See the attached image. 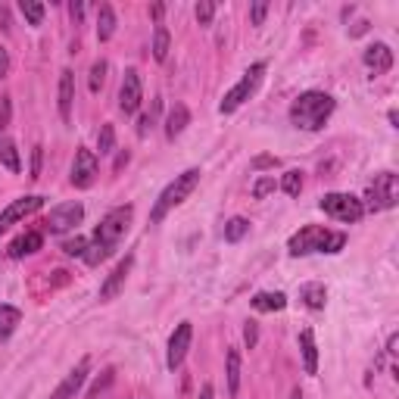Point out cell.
Returning <instances> with one entry per match:
<instances>
[{
  "instance_id": "cell-11",
  "label": "cell",
  "mask_w": 399,
  "mask_h": 399,
  "mask_svg": "<svg viewBox=\"0 0 399 399\" xmlns=\"http://www.w3.org/2000/svg\"><path fill=\"white\" fill-rule=\"evenodd\" d=\"M97 153L94 150H78L75 153V163H72V175H69V181H72V188H78V190H84V188H91V184L97 181Z\"/></svg>"
},
{
  "instance_id": "cell-35",
  "label": "cell",
  "mask_w": 399,
  "mask_h": 399,
  "mask_svg": "<svg viewBox=\"0 0 399 399\" xmlns=\"http://www.w3.org/2000/svg\"><path fill=\"white\" fill-rule=\"evenodd\" d=\"M212 16H216V3H209V0H200V3H197V22L200 25H209Z\"/></svg>"
},
{
  "instance_id": "cell-10",
  "label": "cell",
  "mask_w": 399,
  "mask_h": 399,
  "mask_svg": "<svg viewBox=\"0 0 399 399\" xmlns=\"http://www.w3.org/2000/svg\"><path fill=\"white\" fill-rule=\"evenodd\" d=\"M141 103H144L141 75H137V69H128L122 78V88H119V110H122L125 116H135V112L141 110Z\"/></svg>"
},
{
  "instance_id": "cell-2",
  "label": "cell",
  "mask_w": 399,
  "mask_h": 399,
  "mask_svg": "<svg viewBox=\"0 0 399 399\" xmlns=\"http://www.w3.org/2000/svg\"><path fill=\"white\" fill-rule=\"evenodd\" d=\"M334 106H337L334 97L324 94V91H306L290 106V122L306 131H322L324 122L331 119V112H334Z\"/></svg>"
},
{
  "instance_id": "cell-29",
  "label": "cell",
  "mask_w": 399,
  "mask_h": 399,
  "mask_svg": "<svg viewBox=\"0 0 399 399\" xmlns=\"http://www.w3.org/2000/svg\"><path fill=\"white\" fill-rule=\"evenodd\" d=\"M112 147H116V128H112V125L106 122V125H100V135H97V150H100V156H110Z\"/></svg>"
},
{
  "instance_id": "cell-43",
  "label": "cell",
  "mask_w": 399,
  "mask_h": 399,
  "mask_svg": "<svg viewBox=\"0 0 399 399\" xmlns=\"http://www.w3.org/2000/svg\"><path fill=\"white\" fill-rule=\"evenodd\" d=\"M69 16H72V22H82L84 19V3H69Z\"/></svg>"
},
{
  "instance_id": "cell-37",
  "label": "cell",
  "mask_w": 399,
  "mask_h": 399,
  "mask_svg": "<svg viewBox=\"0 0 399 399\" xmlns=\"http://www.w3.org/2000/svg\"><path fill=\"white\" fill-rule=\"evenodd\" d=\"M41 163H44V147L41 144H35V150H31V175L29 178H41Z\"/></svg>"
},
{
  "instance_id": "cell-26",
  "label": "cell",
  "mask_w": 399,
  "mask_h": 399,
  "mask_svg": "<svg viewBox=\"0 0 399 399\" xmlns=\"http://www.w3.org/2000/svg\"><path fill=\"white\" fill-rule=\"evenodd\" d=\"M237 390H241V352L228 349V393L237 396Z\"/></svg>"
},
{
  "instance_id": "cell-7",
  "label": "cell",
  "mask_w": 399,
  "mask_h": 399,
  "mask_svg": "<svg viewBox=\"0 0 399 399\" xmlns=\"http://www.w3.org/2000/svg\"><path fill=\"white\" fill-rule=\"evenodd\" d=\"M318 209L324 212V216L337 218V222H359V218L365 216V203L359 197L352 194H324L322 203H318Z\"/></svg>"
},
{
  "instance_id": "cell-22",
  "label": "cell",
  "mask_w": 399,
  "mask_h": 399,
  "mask_svg": "<svg viewBox=\"0 0 399 399\" xmlns=\"http://www.w3.org/2000/svg\"><path fill=\"white\" fill-rule=\"evenodd\" d=\"M299 299H303L309 309H324L328 290H324V284H303V287H299Z\"/></svg>"
},
{
  "instance_id": "cell-46",
  "label": "cell",
  "mask_w": 399,
  "mask_h": 399,
  "mask_svg": "<svg viewBox=\"0 0 399 399\" xmlns=\"http://www.w3.org/2000/svg\"><path fill=\"white\" fill-rule=\"evenodd\" d=\"M387 352H390V356L396 352V334H390V340H387Z\"/></svg>"
},
{
  "instance_id": "cell-45",
  "label": "cell",
  "mask_w": 399,
  "mask_h": 399,
  "mask_svg": "<svg viewBox=\"0 0 399 399\" xmlns=\"http://www.w3.org/2000/svg\"><path fill=\"white\" fill-rule=\"evenodd\" d=\"M150 13H153V19H163L165 6H163V3H153V10H150Z\"/></svg>"
},
{
  "instance_id": "cell-5",
  "label": "cell",
  "mask_w": 399,
  "mask_h": 399,
  "mask_svg": "<svg viewBox=\"0 0 399 399\" xmlns=\"http://www.w3.org/2000/svg\"><path fill=\"white\" fill-rule=\"evenodd\" d=\"M262 75H265V63H253L250 69L241 75V82H237L234 88L225 94L222 103H218V112H222V116H231L234 110H241V106L259 91V84H262Z\"/></svg>"
},
{
  "instance_id": "cell-33",
  "label": "cell",
  "mask_w": 399,
  "mask_h": 399,
  "mask_svg": "<svg viewBox=\"0 0 399 399\" xmlns=\"http://www.w3.org/2000/svg\"><path fill=\"white\" fill-rule=\"evenodd\" d=\"M84 250H88V237H82V234H75L72 241L63 243V253H66V256H84Z\"/></svg>"
},
{
  "instance_id": "cell-42",
  "label": "cell",
  "mask_w": 399,
  "mask_h": 399,
  "mask_svg": "<svg viewBox=\"0 0 399 399\" xmlns=\"http://www.w3.org/2000/svg\"><path fill=\"white\" fill-rule=\"evenodd\" d=\"M10 75V53H6V47H0V78Z\"/></svg>"
},
{
  "instance_id": "cell-18",
  "label": "cell",
  "mask_w": 399,
  "mask_h": 399,
  "mask_svg": "<svg viewBox=\"0 0 399 399\" xmlns=\"http://www.w3.org/2000/svg\"><path fill=\"white\" fill-rule=\"evenodd\" d=\"M188 125H190L188 106H184V103H175V106L169 110V116H165V137H169V141H175V137L181 135Z\"/></svg>"
},
{
  "instance_id": "cell-32",
  "label": "cell",
  "mask_w": 399,
  "mask_h": 399,
  "mask_svg": "<svg viewBox=\"0 0 399 399\" xmlns=\"http://www.w3.org/2000/svg\"><path fill=\"white\" fill-rule=\"evenodd\" d=\"M159 106H163V103H159V100H153V110H150V112H144V116H141V125H137V135H141V137H147V131L153 128V125H156Z\"/></svg>"
},
{
  "instance_id": "cell-20",
  "label": "cell",
  "mask_w": 399,
  "mask_h": 399,
  "mask_svg": "<svg viewBox=\"0 0 399 399\" xmlns=\"http://www.w3.org/2000/svg\"><path fill=\"white\" fill-rule=\"evenodd\" d=\"M116 35V10L110 3H100L97 10V38L100 41H110Z\"/></svg>"
},
{
  "instance_id": "cell-1",
  "label": "cell",
  "mask_w": 399,
  "mask_h": 399,
  "mask_svg": "<svg viewBox=\"0 0 399 399\" xmlns=\"http://www.w3.org/2000/svg\"><path fill=\"white\" fill-rule=\"evenodd\" d=\"M131 216H135V209H131V206H116V209L106 212V216L100 218L97 231H94V241L88 243V250H84V262H88V265H100V262H103V259L119 247V241L128 234Z\"/></svg>"
},
{
  "instance_id": "cell-4",
  "label": "cell",
  "mask_w": 399,
  "mask_h": 399,
  "mask_svg": "<svg viewBox=\"0 0 399 399\" xmlns=\"http://www.w3.org/2000/svg\"><path fill=\"white\" fill-rule=\"evenodd\" d=\"M200 175H203L200 169H188V172H181V175H175V181L165 184V190L159 194L156 206H153V212H150V222H153V225H159L165 216H169L172 209H175V206H181L184 200H188V197L197 190Z\"/></svg>"
},
{
  "instance_id": "cell-23",
  "label": "cell",
  "mask_w": 399,
  "mask_h": 399,
  "mask_svg": "<svg viewBox=\"0 0 399 399\" xmlns=\"http://www.w3.org/2000/svg\"><path fill=\"white\" fill-rule=\"evenodd\" d=\"M0 163H3L10 172H19V169H22V159H19L16 144H13L10 137L3 135V131H0Z\"/></svg>"
},
{
  "instance_id": "cell-9",
  "label": "cell",
  "mask_w": 399,
  "mask_h": 399,
  "mask_svg": "<svg viewBox=\"0 0 399 399\" xmlns=\"http://www.w3.org/2000/svg\"><path fill=\"white\" fill-rule=\"evenodd\" d=\"M84 218V206L82 203H59V206H53L50 209V216H47V231L50 234H66V231H72L78 222Z\"/></svg>"
},
{
  "instance_id": "cell-13",
  "label": "cell",
  "mask_w": 399,
  "mask_h": 399,
  "mask_svg": "<svg viewBox=\"0 0 399 399\" xmlns=\"http://www.w3.org/2000/svg\"><path fill=\"white\" fill-rule=\"evenodd\" d=\"M88 371H91V359L84 356L82 362H78L75 368H72L69 375L63 377V384H59V387L53 390V396H50V399H75V396H78V390L84 387V377H88Z\"/></svg>"
},
{
  "instance_id": "cell-15",
  "label": "cell",
  "mask_w": 399,
  "mask_h": 399,
  "mask_svg": "<svg viewBox=\"0 0 399 399\" xmlns=\"http://www.w3.org/2000/svg\"><path fill=\"white\" fill-rule=\"evenodd\" d=\"M72 103H75V72L63 69L59 75V119L63 122H72Z\"/></svg>"
},
{
  "instance_id": "cell-17",
  "label": "cell",
  "mask_w": 399,
  "mask_h": 399,
  "mask_svg": "<svg viewBox=\"0 0 399 399\" xmlns=\"http://www.w3.org/2000/svg\"><path fill=\"white\" fill-rule=\"evenodd\" d=\"M41 247H44L41 231H25L22 237H16V241L10 243V256L13 259H25V256H31V253H38Z\"/></svg>"
},
{
  "instance_id": "cell-19",
  "label": "cell",
  "mask_w": 399,
  "mask_h": 399,
  "mask_svg": "<svg viewBox=\"0 0 399 399\" xmlns=\"http://www.w3.org/2000/svg\"><path fill=\"white\" fill-rule=\"evenodd\" d=\"M299 349H303L306 375H315L318 371V347H315V334H312V331H303V334H299Z\"/></svg>"
},
{
  "instance_id": "cell-39",
  "label": "cell",
  "mask_w": 399,
  "mask_h": 399,
  "mask_svg": "<svg viewBox=\"0 0 399 399\" xmlns=\"http://www.w3.org/2000/svg\"><path fill=\"white\" fill-rule=\"evenodd\" d=\"M110 384H112V368H106V371H103V377H97L94 387H91V396H100L106 387H110Z\"/></svg>"
},
{
  "instance_id": "cell-30",
  "label": "cell",
  "mask_w": 399,
  "mask_h": 399,
  "mask_svg": "<svg viewBox=\"0 0 399 399\" xmlns=\"http://www.w3.org/2000/svg\"><path fill=\"white\" fill-rule=\"evenodd\" d=\"M281 190H284L287 197H299V190H303V172H299V169L284 172V178H281Z\"/></svg>"
},
{
  "instance_id": "cell-24",
  "label": "cell",
  "mask_w": 399,
  "mask_h": 399,
  "mask_svg": "<svg viewBox=\"0 0 399 399\" xmlns=\"http://www.w3.org/2000/svg\"><path fill=\"white\" fill-rule=\"evenodd\" d=\"M169 50H172V35H169V29L156 25V31H153V59H156V63H165Z\"/></svg>"
},
{
  "instance_id": "cell-44",
  "label": "cell",
  "mask_w": 399,
  "mask_h": 399,
  "mask_svg": "<svg viewBox=\"0 0 399 399\" xmlns=\"http://www.w3.org/2000/svg\"><path fill=\"white\" fill-rule=\"evenodd\" d=\"M125 165H128V153H122V156H119V159H116V172H122V169H125Z\"/></svg>"
},
{
  "instance_id": "cell-28",
  "label": "cell",
  "mask_w": 399,
  "mask_h": 399,
  "mask_svg": "<svg viewBox=\"0 0 399 399\" xmlns=\"http://www.w3.org/2000/svg\"><path fill=\"white\" fill-rule=\"evenodd\" d=\"M19 13L25 16V22L29 25H41L47 10H44V3H38V0H22V3H19Z\"/></svg>"
},
{
  "instance_id": "cell-31",
  "label": "cell",
  "mask_w": 399,
  "mask_h": 399,
  "mask_svg": "<svg viewBox=\"0 0 399 399\" xmlns=\"http://www.w3.org/2000/svg\"><path fill=\"white\" fill-rule=\"evenodd\" d=\"M106 69H110V66H106V59H97L94 66H91V94H97L100 88H103V82H106Z\"/></svg>"
},
{
  "instance_id": "cell-6",
  "label": "cell",
  "mask_w": 399,
  "mask_h": 399,
  "mask_svg": "<svg viewBox=\"0 0 399 399\" xmlns=\"http://www.w3.org/2000/svg\"><path fill=\"white\" fill-rule=\"evenodd\" d=\"M365 200H368V209H375V212L393 209L396 200H399V178L393 175V172H377L375 181L368 184Z\"/></svg>"
},
{
  "instance_id": "cell-25",
  "label": "cell",
  "mask_w": 399,
  "mask_h": 399,
  "mask_svg": "<svg viewBox=\"0 0 399 399\" xmlns=\"http://www.w3.org/2000/svg\"><path fill=\"white\" fill-rule=\"evenodd\" d=\"M287 306V296L284 294H256L253 296V309L259 312H281Z\"/></svg>"
},
{
  "instance_id": "cell-12",
  "label": "cell",
  "mask_w": 399,
  "mask_h": 399,
  "mask_svg": "<svg viewBox=\"0 0 399 399\" xmlns=\"http://www.w3.org/2000/svg\"><path fill=\"white\" fill-rule=\"evenodd\" d=\"M190 340H194V324L181 322L175 328V334L169 337V352H165V365H169L172 371L181 368L184 356H188V349H190Z\"/></svg>"
},
{
  "instance_id": "cell-3",
  "label": "cell",
  "mask_w": 399,
  "mask_h": 399,
  "mask_svg": "<svg viewBox=\"0 0 399 399\" xmlns=\"http://www.w3.org/2000/svg\"><path fill=\"white\" fill-rule=\"evenodd\" d=\"M347 247V234L343 231H331L324 225H306L290 237L287 250L290 256H309V253H340Z\"/></svg>"
},
{
  "instance_id": "cell-27",
  "label": "cell",
  "mask_w": 399,
  "mask_h": 399,
  "mask_svg": "<svg viewBox=\"0 0 399 399\" xmlns=\"http://www.w3.org/2000/svg\"><path fill=\"white\" fill-rule=\"evenodd\" d=\"M247 231H250V222L243 216H234L231 222H225V241L228 243H237V241H243L247 237Z\"/></svg>"
},
{
  "instance_id": "cell-40",
  "label": "cell",
  "mask_w": 399,
  "mask_h": 399,
  "mask_svg": "<svg viewBox=\"0 0 399 399\" xmlns=\"http://www.w3.org/2000/svg\"><path fill=\"white\" fill-rule=\"evenodd\" d=\"M243 343H247L250 349H256V343H259V328H256V322H247V328H243Z\"/></svg>"
},
{
  "instance_id": "cell-8",
  "label": "cell",
  "mask_w": 399,
  "mask_h": 399,
  "mask_svg": "<svg viewBox=\"0 0 399 399\" xmlns=\"http://www.w3.org/2000/svg\"><path fill=\"white\" fill-rule=\"evenodd\" d=\"M47 203L41 194H29V197H19V200H13L10 206H6L3 212H0V234H3L6 228H13V225H19L22 218H29V216H35L41 206Z\"/></svg>"
},
{
  "instance_id": "cell-16",
  "label": "cell",
  "mask_w": 399,
  "mask_h": 399,
  "mask_svg": "<svg viewBox=\"0 0 399 399\" xmlns=\"http://www.w3.org/2000/svg\"><path fill=\"white\" fill-rule=\"evenodd\" d=\"M365 66H368L371 72H375V75H384V72H390L393 69V50L387 47V44H371L368 50H365Z\"/></svg>"
},
{
  "instance_id": "cell-41",
  "label": "cell",
  "mask_w": 399,
  "mask_h": 399,
  "mask_svg": "<svg viewBox=\"0 0 399 399\" xmlns=\"http://www.w3.org/2000/svg\"><path fill=\"white\" fill-rule=\"evenodd\" d=\"M271 165H278V156H259V159H253V169H271Z\"/></svg>"
},
{
  "instance_id": "cell-36",
  "label": "cell",
  "mask_w": 399,
  "mask_h": 399,
  "mask_svg": "<svg viewBox=\"0 0 399 399\" xmlns=\"http://www.w3.org/2000/svg\"><path fill=\"white\" fill-rule=\"evenodd\" d=\"M265 13H269V3H265V0H256V3L250 6V22L253 25H262L265 22Z\"/></svg>"
},
{
  "instance_id": "cell-34",
  "label": "cell",
  "mask_w": 399,
  "mask_h": 399,
  "mask_svg": "<svg viewBox=\"0 0 399 399\" xmlns=\"http://www.w3.org/2000/svg\"><path fill=\"white\" fill-rule=\"evenodd\" d=\"M269 194H275V178L265 175V178H259V181L253 184V197H256V200H265Z\"/></svg>"
},
{
  "instance_id": "cell-48",
  "label": "cell",
  "mask_w": 399,
  "mask_h": 399,
  "mask_svg": "<svg viewBox=\"0 0 399 399\" xmlns=\"http://www.w3.org/2000/svg\"><path fill=\"white\" fill-rule=\"evenodd\" d=\"M290 399H303V393H299V387L290 390Z\"/></svg>"
},
{
  "instance_id": "cell-38",
  "label": "cell",
  "mask_w": 399,
  "mask_h": 399,
  "mask_svg": "<svg viewBox=\"0 0 399 399\" xmlns=\"http://www.w3.org/2000/svg\"><path fill=\"white\" fill-rule=\"evenodd\" d=\"M10 116H13V103H10V97H0V131L10 125Z\"/></svg>"
},
{
  "instance_id": "cell-47",
  "label": "cell",
  "mask_w": 399,
  "mask_h": 399,
  "mask_svg": "<svg viewBox=\"0 0 399 399\" xmlns=\"http://www.w3.org/2000/svg\"><path fill=\"white\" fill-rule=\"evenodd\" d=\"M200 399H212V387H209V384H206V387L200 390Z\"/></svg>"
},
{
  "instance_id": "cell-14",
  "label": "cell",
  "mask_w": 399,
  "mask_h": 399,
  "mask_svg": "<svg viewBox=\"0 0 399 399\" xmlns=\"http://www.w3.org/2000/svg\"><path fill=\"white\" fill-rule=\"evenodd\" d=\"M131 265H135V256H125L122 262H119L116 269L110 271V278H106V281H103V287H100V299H103V303H110L112 296H119V294H122L125 281H128V271H131Z\"/></svg>"
},
{
  "instance_id": "cell-21",
  "label": "cell",
  "mask_w": 399,
  "mask_h": 399,
  "mask_svg": "<svg viewBox=\"0 0 399 399\" xmlns=\"http://www.w3.org/2000/svg\"><path fill=\"white\" fill-rule=\"evenodd\" d=\"M19 322H22V312L16 306H0V340H10L16 334Z\"/></svg>"
}]
</instances>
